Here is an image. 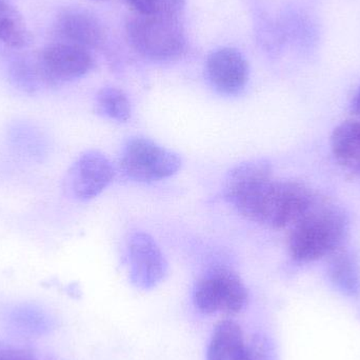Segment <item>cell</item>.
<instances>
[{
	"label": "cell",
	"mask_w": 360,
	"mask_h": 360,
	"mask_svg": "<svg viewBox=\"0 0 360 360\" xmlns=\"http://www.w3.org/2000/svg\"><path fill=\"white\" fill-rule=\"evenodd\" d=\"M44 84H65L84 77L94 68L90 51L73 44L58 42L46 46L37 58Z\"/></svg>",
	"instance_id": "52a82bcc"
},
{
	"label": "cell",
	"mask_w": 360,
	"mask_h": 360,
	"mask_svg": "<svg viewBox=\"0 0 360 360\" xmlns=\"http://www.w3.org/2000/svg\"><path fill=\"white\" fill-rule=\"evenodd\" d=\"M127 4L141 15H170L179 16L184 0H124Z\"/></svg>",
	"instance_id": "d6986e66"
},
{
	"label": "cell",
	"mask_w": 360,
	"mask_h": 360,
	"mask_svg": "<svg viewBox=\"0 0 360 360\" xmlns=\"http://www.w3.org/2000/svg\"><path fill=\"white\" fill-rule=\"evenodd\" d=\"M249 300L247 287L240 277L226 268L205 273L194 288L193 302L203 314H237Z\"/></svg>",
	"instance_id": "5b68a950"
},
{
	"label": "cell",
	"mask_w": 360,
	"mask_h": 360,
	"mask_svg": "<svg viewBox=\"0 0 360 360\" xmlns=\"http://www.w3.org/2000/svg\"><path fill=\"white\" fill-rule=\"evenodd\" d=\"M348 232V219L338 205L316 198L291 226L290 255L298 262H312L336 253Z\"/></svg>",
	"instance_id": "7a4b0ae2"
},
{
	"label": "cell",
	"mask_w": 360,
	"mask_h": 360,
	"mask_svg": "<svg viewBox=\"0 0 360 360\" xmlns=\"http://www.w3.org/2000/svg\"><path fill=\"white\" fill-rule=\"evenodd\" d=\"M331 149L342 168L360 174V120L340 124L332 134Z\"/></svg>",
	"instance_id": "7c38bea8"
},
{
	"label": "cell",
	"mask_w": 360,
	"mask_h": 360,
	"mask_svg": "<svg viewBox=\"0 0 360 360\" xmlns=\"http://www.w3.org/2000/svg\"><path fill=\"white\" fill-rule=\"evenodd\" d=\"M95 107L99 115L118 122H127L132 116V105L128 95L115 86H105L99 90Z\"/></svg>",
	"instance_id": "9a60e30c"
},
{
	"label": "cell",
	"mask_w": 360,
	"mask_h": 360,
	"mask_svg": "<svg viewBox=\"0 0 360 360\" xmlns=\"http://www.w3.org/2000/svg\"><path fill=\"white\" fill-rule=\"evenodd\" d=\"M0 40L12 48H23L30 42L25 19L6 0H0Z\"/></svg>",
	"instance_id": "5bb4252c"
},
{
	"label": "cell",
	"mask_w": 360,
	"mask_h": 360,
	"mask_svg": "<svg viewBox=\"0 0 360 360\" xmlns=\"http://www.w3.org/2000/svg\"><path fill=\"white\" fill-rule=\"evenodd\" d=\"M129 273L135 287L151 290L158 287L168 272V262L155 239L137 231L128 239Z\"/></svg>",
	"instance_id": "ba28073f"
},
{
	"label": "cell",
	"mask_w": 360,
	"mask_h": 360,
	"mask_svg": "<svg viewBox=\"0 0 360 360\" xmlns=\"http://www.w3.org/2000/svg\"><path fill=\"white\" fill-rule=\"evenodd\" d=\"M55 33L65 44L92 50L105 41L103 23L88 11L68 8L57 16Z\"/></svg>",
	"instance_id": "30bf717a"
},
{
	"label": "cell",
	"mask_w": 360,
	"mask_h": 360,
	"mask_svg": "<svg viewBox=\"0 0 360 360\" xmlns=\"http://www.w3.org/2000/svg\"><path fill=\"white\" fill-rule=\"evenodd\" d=\"M115 168L111 160L96 150L84 152L68 171L65 188L72 198L89 201L96 198L113 181Z\"/></svg>",
	"instance_id": "8992f818"
},
{
	"label": "cell",
	"mask_w": 360,
	"mask_h": 360,
	"mask_svg": "<svg viewBox=\"0 0 360 360\" xmlns=\"http://www.w3.org/2000/svg\"><path fill=\"white\" fill-rule=\"evenodd\" d=\"M11 139L18 149L29 153L30 156H40L44 151L42 137L31 127H15L12 129Z\"/></svg>",
	"instance_id": "ffe728a7"
},
{
	"label": "cell",
	"mask_w": 360,
	"mask_h": 360,
	"mask_svg": "<svg viewBox=\"0 0 360 360\" xmlns=\"http://www.w3.org/2000/svg\"><path fill=\"white\" fill-rule=\"evenodd\" d=\"M179 154L146 137H133L124 146L120 169L127 179L136 182L160 181L181 168Z\"/></svg>",
	"instance_id": "277c9868"
},
{
	"label": "cell",
	"mask_w": 360,
	"mask_h": 360,
	"mask_svg": "<svg viewBox=\"0 0 360 360\" xmlns=\"http://www.w3.org/2000/svg\"><path fill=\"white\" fill-rule=\"evenodd\" d=\"M316 200L312 191L293 180L258 182L230 201L245 219L271 229L291 228Z\"/></svg>",
	"instance_id": "6da1fadb"
},
{
	"label": "cell",
	"mask_w": 360,
	"mask_h": 360,
	"mask_svg": "<svg viewBox=\"0 0 360 360\" xmlns=\"http://www.w3.org/2000/svg\"><path fill=\"white\" fill-rule=\"evenodd\" d=\"M11 79L19 90L25 93H35L44 84L41 72L37 61L32 63L29 61H18L11 68Z\"/></svg>",
	"instance_id": "ac0fdd59"
},
{
	"label": "cell",
	"mask_w": 360,
	"mask_h": 360,
	"mask_svg": "<svg viewBox=\"0 0 360 360\" xmlns=\"http://www.w3.org/2000/svg\"><path fill=\"white\" fill-rule=\"evenodd\" d=\"M271 176H273L272 166L268 160L260 158L241 162L234 167L224 179V198L230 202L254 184Z\"/></svg>",
	"instance_id": "4fadbf2b"
},
{
	"label": "cell",
	"mask_w": 360,
	"mask_h": 360,
	"mask_svg": "<svg viewBox=\"0 0 360 360\" xmlns=\"http://www.w3.org/2000/svg\"><path fill=\"white\" fill-rule=\"evenodd\" d=\"M330 278L346 295H356L360 290L359 271L354 258L348 252H338L329 266Z\"/></svg>",
	"instance_id": "2e32d148"
},
{
	"label": "cell",
	"mask_w": 360,
	"mask_h": 360,
	"mask_svg": "<svg viewBox=\"0 0 360 360\" xmlns=\"http://www.w3.org/2000/svg\"><path fill=\"white\" fill-rule=\"evenodd\" d=\"M127 36L131 46L150 60H173L186 48L179 16L135 14L127 22Z\"/></svg>",
	"instance_id": "3957f363"
},
{
	"label": "cell",
	"mask_w": 360,
	"mask_h": 360,
	"mask_svg": "<svg viewBox=\"0 0 360 360\" xmlns=\"http://www.w3.org/2000/svg\"><path fill=\"white\" fill-rule=\"evenodd\" d=\"M96 1H101V0H96Z\"/></svg>",
	"instance_id": "603a6c76"
},
{
	"label": "cell",
	"mask_w": 360,
	"mask_h": 360,
	"mask_svg": "<svg viewBox=\"0 0 360 360\" xmlns=\"http://www.w3.org/2000/svg\"><path fill=\"white\" fill-rule=\"evenodd\" d=\"M13 329L29 335H44L51 329V319L44 311L34 306L16 307L8 314Z\"/></svg>",
	"instance_id": "e0dca14e"
},
{
	"label": "cell",
	"mask_w": 360,
	"mask_h": 360,
	"mask_svg": "<svg viewBox=\"0 0 360 360\" xmlns=\"http://www.w3.org/2000/svg\"><path fill=\"white\" fill-rule=\"evenodd\" d=\"M352 110L355 114L360 115V86L356 95H355L354 99H353Z\"/></svg>",
	"instance_id": "7402d4cb"
},
{
	"label": "cell",
	"mask_w": 360,
	"mask_h": 360,
	"mask_svg": "<svg viewBox=\"0 0 360 360\" xmlns=\"http://www.w3.org/2000/svg\"><path fill=\"white\" fill-rule=\"evenodd\" d=\"M205 73L216 92L232 96L243 92L247 86L249 63L237 49L224 46L213 51L207 56Z\"/></svg>",
	"instance_id": "9c48e42d"
},
{
	"label": "cell",
	"mask_w": 360,
	"mask_h": 360,
	"mask_svg": "<svg viewBox=\"0 0 360 360\" xmlns=\"http://www.w3.org/2000/svg\"><path fill=\"white\" fill-rule=\"evenodd\" d=\"M207 360H252L249 336L235 321H220L212 333Z\"/></svg>",
	"instance_id": "8fae6325"
},
{
	"label": "cell",
	"mask_w": 360,
	"mask_h": 360,
	"mask_svg": "<svg viewBox=\"0 0 360 360\" xmlns=\"http://www.w3.org/2000/svg\"><path fill=\"white\" fill-rule=\"evenodd\" d=\"M0 360H37L30 351L15 345L0 342Z\"/></svg>",
	"instance_id": "44dd1931"
}]
</instances>
